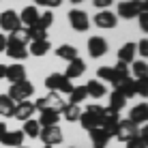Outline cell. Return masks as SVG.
I'll return each mask as SVG.
<instances>
[{
    "mask_svg": "<svg viewBox=\"0 0 148 148\" xmlns=\"http://www.w3.org/2000/svg\"><path fill=\"white\" fill-rule=\"evenodd\" d=\"M32 105H34V110H39V112H43V110L60 112V110L64 108V101L60 99L58 92H49V95H45V97H41V99H37Z\"/></svg>",
    "mask_w": 148,
    "mask_h": 148,
    "instance_id": "cell-5",
    "label": "cell"
},
{
    "mask_svg": "<svg viewBox=\"0 0 148 148\" xmlns=\"http://www.w3.org/2000/svg\"><path fill=\"white\" fill-rule=\"evenodd\" d=\"M137 22H140V28L146 32V30H148V13H146V11L140 13V15H137Z\"/></svg>",
    "mask_w": 148,
    "mask_h": 148,
    "instance_id": "cell-39",
    "label": "cell"
},
{
    "mask_svg": "<svg viewBox=\"0 0 148 148\" xmlns=\"http://www.w3.org/2000/svg\"><path fill=\"white\" fill-rule=\"evenodd\" d=\"M137 125H133L129 118H125V120H118V131H116V140L118 142H129V140H133V137L137 135Z\"/></svg>",
    "mask_w": 148,
    "mask_h": 148,
    "instance_id": "cell-8",
    "label": "cell"
},
{
    "mask_svg": "<svg viewBox=\"0 0 148 148\" xmlns=\"http://www.w3.org/2000/svg\"><path fill=\"white\" fill-rule=\"evenodd\" d=\"M4 52L9 54V58H15V60H24L28 56L26 45H17V43H7V49H4Z\"/></svg>",
    "mask_w": 148,
    "mask_h": 148,
    "instance_id": "cell-24",
    "label": "cell"
},
{
    "mask_svg": "<svg viewBox=\"0 0 148 148\" xmlns=\"http://www.w3.org/2000/svg\"><path fill=\"white\" fill-rule=\"evenodd\" d=\"M4 79H9L11 84H17V82H24L26 79V67H24L22 62H13L7 67V75H4Z\"/></svg>",
    "mask_w": 148,
    "mask_h": 148,
    "instance_id": "cell-13",
    "label": "cell"
},
{
    "mask_svg": "<svg viewBox=\"0 0 148 148\" xmlns=\"http://www.w3.org/2000/svg\"><path fill=\"white\" fill-rule=\"evenodd\" d=\"M7 125H4V122H0V140H2V137H4V133H7Z\"/></svg>",
    "mask_w": 148,
    "mask_h": 148,
    "instance_id": "cell-43",
    "label": "cell"
},
{
    "mask_svg": "<svg viewBox=\"0 0 148 148\" xmlns=\"http://www.w3.org/2000/svg\"><path fill=\"white\" fill-rule=\"evenodd\" d=\"M54 24V13L52 11H47V13H43V15H39V19L32 24L30 28H39V30H47L49 26Z\"/></svg>",
    "mask_w": 148,
    "mask_h": 148,
    "instance_id": "cell-30",
    "label": "cell"
},
{
    "mask_svg": "<svg viewBox=\"0 0 148 148\" xmlns=\"http://www.w3.org/2000/svg\"><path fill=\"white\" fill-rule=\"evenodd\" d=\"M45 88L52 90V92H71L73 90V84H71V79H67L62 73H49L47 77H45Z\"/></svg>",
    "mask_w": 148,
    "mask_h": 148,
    "instance_id": "cell-4",
    "label": "cell"
},
{
    "mask_svg": "<svg viewBox=\"0 0 148 148\" xmlns=\"http://www.w3.org/2000/svg\"><path fill=\"white\" fill-rule=\"evenodd\" d=\"M97 75H99V82H110L114 79V67H101L97 71Z\"/></svg>",
    "mask_w": 148,
    "mask_h": 148,
    "instance_id": "cell-35",
    "label": "cell"
},
{
    "mask_svg": "<svg viewBox=\"0 0 148 148\" xmlns=\"http://www.w3.org/2000/svg\"><path fill=\"white\" fill-rule=\"evenodd\" d=\"M125 105H127V99H125V97H122V92H120V90H112V92H110V110H114V112H120L122 108H125Z\"/></svg>",
    "mask_w": 148,
    "mask_h": 148,
    "instance_id": "cell-26",
    "label": "cell"
},
{
    "mask_svg": "<svg viewBox=\"0 0 148 148\" xmlns=\"http://www.w3.org/2000/svg\"><path fill=\"white\" fill-rule=\"evenodd\" d=\"M0 28L2 30H7V32H13V30H17V28H22V22H19V15L15 13V11H4L2 15H0Z\"/></svg>",
    "mask_w": 148,
    "mask_h": 148,
    "instance_id": "cell-9",
    "label": "cell"
},
{
    "mask_svg": "<svg viewBox=\"0 0 148 148\" xmlns=\"http://www.w3.org/2000/svg\"><path fill=\"white\" fill-rule=\"evenodd\" d=\"M28 37H30V41H47V30L28 28Z\"/></svg>",
    "mask_w": 148,
    "mask_h": 148,
    "instance_id": "cell-36",
    "label": "cell"
},
{
    "mask_svg": "<svg viewBox=\"0 0 148 148\" xmlns=\"http://www.w3.org/2000/svg\"><path fill=\"white\" fill-rule=\"evenodd\" d=\"M148 9L146 0H125V2L118 4V13L116 17H122V19H135L140 13H144Z\"/></svg>",
    "mask_w": 148,
    "mask_h": 148,
    "instance_id": "cell-2",
    "label": "cell"
},
{
    "mask_svg": "<svg viewBox=\"0 0 148 148\" xmlns=\"http://www.w3.org/2000/svg\"><path fill=\"white\" fill-rule=\"evenodd\" d=\"M19 148H28V146H19Z\"/></svg>",
    "mask_w": 148,
    "mask_h": 148,
    "instance_id": "cell-48",
    "label": "cell"
},
{
    "mask_svg": "<svg viewBox=\"0 0 148 148\" xmlns=\"http://www.w3.org/2000/svg\"><path fill=\"white\" fill-rule=\"evenodd\" d=\"M49 41H30V47H26L28 49V54H32V56H45L49 52Z\"/></svg>",
    "mask_w": 148,
    "mask_h": 148,
    "instance_id": "cell-25",
    "label": "cell"
},
{
    "mask_svg": "<svg viewBox=\"0 0 148 148\" xmlns=\"http://www.w3.org/2000/svg\"><path fill=\"white\" fill-rule=\"evenodd\" d=\"M69 24L75 32H86L90 28V17L82 9H71L69 11Z\"/></svg>",
    "mask_w": 148,
    "mask_h": 148,
    "instance_id": "cell-6",
    "label": "cell"
},
{
    "mask_svg": "<svg viewBox=\"0 0 148 148\" xmlns=\"http://www.w3.org/2000/svg\"><path fill=\"white\" fill-rule=\"evenodd\" d=\"M127 148H148V142H144L140 135H135L133 140H129V142H125Z\"/></svg>",
    "mask_w": 148,
    "mask_h": 148,
    "instance_id": "cell-37",
    "label": "cell"
},
{
    "mask_svg": "<svg viewBox=\"0 0 148 148\" xmlns=\"http://www.w3.org/2000/svg\"><path fill=\"white\" fill-rule=\"evenodd\" d=\"M71 2H73V4H79V2H84V0H71Z\"/></svg>",
    "mask_w": 148,
    "mask_h": 148,
    "instance_id": "cell-46",
    "label": "cell"
},
{
    "mask_svg": "<svg viewBox=\"0 0 148 148\" xmlns=\"http://www.w3.org/2000/svg\"><path fill=\"white\" fill-rule=\"evenodd\" d=\"M112 2H114V0H95V7H99L101 11H105V9H108Z\"/></svg>",
    "mask_w": 148,
    "mask_h": 148,
    "instance_id": "cell-40",
    "label": "cell"
},
{
    "mask_svg": "<svg viewBox=\"0 0 148 148\" xmlns=\"http://www.w3.org/2000/svg\"><path fill=\"white\" fill-rule=\"evenodd\" d=\"M24 135L22 131H7L4 133V137L0 140V144H4V146H11V148H19L24 144Z\"/></svg>",
    "mask_w": 148,
    "mask_h": 148,
    "instance_id": "cell-16",
    "label": "cell"
},
{
    "mask_svg": "<svg viewBox=\"0 0 148 148\" xmlns=\"http://www.w3.org/2000/svg\"><path fill=\"white\" fill-rule=\"evenodd\" d=\"M86 92H88V97H92V99H101L103 95H108V88H105L103 82L90 79L88 84H86Z\"/></svg>",
    "mask_w": 148,
    "mask_h": 148,
    "instance_id": "cell-18",
    "label": "cell"
},
{
    "mask_svg": "<svg viewBox=\"0 0 148 148\" xmlns=\"http://www.w3.org/2000/svg\"><path fill=\"white\" fill-rule=\"evenodd\" d=\"M43 148H54V146H43Z\"/></svg>",
    "mask_w": 148,
    "mask_h": 148,
    "instance_id": "cell-47",
    "label": "cell"
},
{
    "mask_svg": "<svg viewBox=\"0 0 148 148\" xmlns=\"http://www.w3.org/2000/svg\"><path fill=\"white\" fill-rule=\"evenodd\" d=\"M129 73L137 75V77H146V75H148V64H146V60H133V62H131Z\"/></svg>",
    "mask_w": 148,
    "mask_h": 148,
    "instance_id": "cell-32",
    "label": "cell"
},
{
    "mask_svg": "<svg viewBox=\"0 0 148 148\" xmlns=\"http://www.w3.org/2000/svg\"><path fill=\"white\" fill-rule=\"evenodd\" d=\"M7 43H17V45H28L30 43V37H28V28H17L13 32H9L7 37Z\"/></svg>",
    "mask_w": 148,
    "mask_h": 148,
    "instance_id": "cell-20",
    "label": "cell"
},
{
    "mask_svg": "<svg viewBox=\"0 0 148 148\" xmlns=\"http://www.w3.org/2000/svg\"><path fill=\"white\" fill-rule=\"evenodd\" d=\"M60 116H62L64 120H69V122H77L79 116H82V110H79V105L64 103V108L60 110Z\"/></svg>",
    "mask_w": 148,
    "mask_h": 148,
    "instance_id": "cell-22",
    "label": "cell"
},
{
    "mask_svg": "<svg viewBox=\"0 0 148 148\" xmlns=\"http://www.w3.org/2000/svg\"><path fill=\"white\" fill-rule=\"evenodd\" d=\"M86 97H88V92H86V86H73V90L69 92V103L79 105L82 101H86Z\"/></svg>",
    "mask_w": 148,
    "mask_h": 148,
    "instance_id": "cell-28",
    "label": "cell"
},
{
    "mask_svg": "<svg viewBox=\"0 0 148 148\" xmlns=\"http://www.w3.org/2000/svg\"><path fill=\"white\" fill-rule=\"evenodd\" d=\"M90 133V140H92V148H105L110 144V135L105 133L101 127H97V129H92V131H88Z\"/></svg>",
    "mask_w": 148,
    "mask_h": 148,
    "instance_id": "cell-17",
    "label": "cell"
},
{
    "mask_svg": "<svg viewBox=\"0 0 148 148\" xmlns=\"http://www.w3.org/2000/svg\"><path fill=\"white\" fill-rule=\"evenodd\" d=\"M135 60V43H125L118 49V62L122 64H131Z\"/></svg>",
    "mask_w": 148,
    "mask_h": 148,
    "instance_id": "cell-19",
    "label": "cell"
},
{
    "mask_svg": "<svg viewBox=\"0 0 148 148\" xmlns=\"http://www.w3.org/2000/svg\"><path fill=\"white\" fill-rule=\"evenodd\" d=\"M129 120L133 125H142V122L148 120V105L146 103H140V105H133L129 110Z\"/></svg>",
    "mask_w": 148,
    "mask_h": 148,
    "instance_id": "cell-15",
    "label": "cell"
},
{
    "mask_svg": "<svg viewBox=\"0 0 148 148\" xmlns=\"http://www.w3.org/2000/svg\"><path fill=\"white\" fill-rule=\"evenodd\" d=\"M22 133L24 135H28V137H39V133H41V125L37 120H26L24 122V129H22Z\"/></svg>",
    "mask_w": 148,
    "mask_h": 148,
    "instance_id": "cell-31",
    "label": "cell"
},
{
    "mask_svg": "<svg viewBox=\"0 0 148 148\" xmlns=\"http://www.w3.org/2000/svg\"><path fill=\"white\" fill-rule=\"evenodd\" d=\"M32 95H34V84L24 79V82H17V84H11L7 97L13 103H19V101H28V97H32Z\"/></svg>",
    "mask_w": 148,
    "mask_h": 148,
    "instance_id": "cell-3",
    "label": "cell"
},
{
    "mask_svg": "<svg viewBox=\"0 0 148 148\" xmlns=\"http://www.w3.org/2000/svg\"><path fill=\"white\" fill-rule=\"evenodd\" d=\"M133 88H135V95L146 97V95H148V82H146V77H137V79H133Z\"/></svg>",
    "mask_w": 148,
    "mask_h": 148,
    "instance_id": "cell-34",
    "label": "cell"
},
{
    "mask_svg": "<svg viewBox=\"0 0 148 148\" xmlns=\"http://www.w3.org/2000/svg\"><path fill=\"white\" fill-rule=\"evenodd\" d=\"M13 112H15V103L9 99L7 95H0V116L13 118Z\"/></svg>",
    "mask_w": 148,
    "mask_h": 148,
    "instance_id": "cell-27",
    "label": "cell"
},
{
    "mask_svg": "<svg viewBox=\"0 0 148 148\" xmlns=\"http://www.w3.org/2000/svg\"><path fill=\"white\" fill-rule=\"evenodd\" d=\"M39 137L43 140L45 146H56V144L62 142V131H60L58 125H54V127H41Z\"/></svg>",
    "mask_w": 148,
    "mask_h": 148,
    "instance_id": "cell-7",
    "label": "cell"
},
{
    "mask_svg": "<svg viewBox=\"0 0 148 148\" xmlns=\"http://www.w3.org/2000/svg\"><path fill=\"white\" fill-rule=\"evenodd\" d=\"M4 49H7V37L0 34V52H4Z\"/></svg>",
    "mask_w": 148,
    "mask_h": 148,
    "instance_id": "cell-42",
    "label": "cell"
},
{
    "mask_svg": "<svg viewBox=\"0 0 148 148\" xmlns=\"http://www.w3.org/2000/svg\"><path fill=\"white\" fill-rule=\"evenodd\" d=\"M37 19H39V11H37V7H34V4H32V7H26L22 13H19V22L26 24V28H30Z\"/></svg>",
    "mask_w": 148,
    "mask_h": 148,
    "instance_id": "cell-23",
    "label": "cell"
},
{
    "mask_svg": "<svg viewBox=\"0 0 148 148\" xmlns=\"http://www.w3.org/2000/svg\"><path fill=\"white\" fill-rule=\"evenodd\" d=\"M4 75H7V64H0V79H4Z\"/></svg>",
    "mask_w": 148,
    "mask_h": 148,
    "instance_id": "cell-44",
    "label": "cell"
},
{
    "mask_svg": "<svg viewBox=\"0 0 148 148\" xmlns=\"http://www.w3.org/2000/svg\"><path fill=\"white\" fill-rule=\"evenodd\" d=\"M135 52H140L142 58H146L148 56V39H142L140 43H135Z\"/></svg>",
    "mask_w": 148,
    "mask_h": 148,
    "instance_id": "cell-38",
    "label": "cell"
},
{
    "mask_svg": "<svg viewBox=\"0 0 148 148\" xmlns=\"http://www.w3.org/2000/svg\"><path fill=\"white\" fill-rule=\"evenodd\" d=\"M88 54L92 58H101V56L108 54V41L103 37H90L88 41Z\"/></svg>",
    "mask_w": 148,
    "mask_h": 148,
    "instance_id": "cell-11",
    "label": "cell"
},
{
    "mask_svg": "<svg viewBox=\"0 0 148 148\" xmlns=\"http://www.w3.org/2000/svg\"><path fill=\"white\" fill-rule=\"evenodd\" d=\"M58 120H60V112H54V110H43L37 122H39L41 127H54V125H58Z\"/></svg>",
    "mask_w": 148,
    "mask_h": 148,
    "instance_id": "cell-21",
    "label": "cell"
},
{
    "mask_svg": "<svg viewBox=\"0 0 148 148\" xmlns=\"http://www.w3.org/2000/svg\"><path fill=\"white\" fill-rule=\"evenodd\" d=\"M86 71V62L82 58H73L71 62H67V71H64V77L67 79H75V77H82Z\"/></svg>",
    "mask_w": 148,
    "mask_h": 148,
    "instance_id": "cell-14",
    "label": "cell"
},
{
    "mask_svg": "<svg viewBox=\"0 0 148 148\" xmlns=\"http://www.w3.org/2000/svg\"><path fill=\"white\" fill-rule=\"evenodd\" d=\"M101 116H103V108L101 105H88L86 110H82V116H79V125H82V129H86V131H92L97 129V127H101Z\"/></svg>",
    "mask_w": 148,
    "mask_h": 148,
    "instance_id": "cell-1",
    "label": "cell"
},
{
    "mask_svg": "<svg viewBox=\"0 0 148 148\" xmlns=\"http://www.w3.org/2000/svg\"><path fill=\"white\" fill-rule=\"evenodd\" d=\"M32 2H34V4H39V7H43V4H45V0H32Z\"/></svg>",
    "mask_w": 148,
    "mask_h": 148,
    "instance_id": "cell-45",
    "label": "cell"
},
{
    "mask_svg": "<svg viewBox=\"0 0 148 148\" xmlns=\"http://www.w3.org/2000/svg\"><path fill=\"white\" fill-rule=\"evenodd\" d=\"M116 24H118V17H116V13L112 11H99L95 15V26L99 28H116Z\"/></svg>",
    "mask_w": 148,
    "mask_h": 148,
    "instance_id": "cell-12",
    "label": "cell"
},
{
    "mask_svg": "<svg viewBox=\"0 0 148 148\" xmlns=\"http://www.w3.org/2000/svg\"><path fill=\"white\" fill-rule=\"evenodd\" d=\"M56 56L67 60V62H71L73 58H77V49H75L73 45H60V47H56Z\"/></svg>",
    "mask_w": 148,
    "mask_h": 148,
    "instance_id": "cell-29",
    "label": "cell"
},
{
    "mask_svg": "<svg viewBox=\"0 0 148 148\" xmlns=\"http://www.w3.org/2000/svg\"><path fill=\"white\" fill-rule=\"evenodd\" d=\"M116 90H120L125 99H131V97H135V88H133V79H131V77H129V79H125Z\"/></svg>",
    "mask_w": 148,
    "mask_h": 148,
    "instance_id": "cell-33",
    "label": "cell"
},
{
    "mask_svg": "<svg viewBox=\"0 0 148 148\" xmlns=\"http://www.w3.org/2000/svg\"><path fill=\"white\" fill-rule=\"evenodd\" d=\"M60 4H62V0H45V4H43V7L56 9V7H60Z\"/></svg>",
    "mask_w": 148,
    "mask_h": 148,
    "instance_id": "cell-41",
    "label": "cell"
},
{
    "mask_svg": "<svg viewBox=\"0 0 148 148\" xmlns=\"http://www.w3.org/2000/svg\"><path fill=\"white\" fill-rule=\"evenodd\" d=\"M34 105H32V101H19V103H15V112H13V118H17V120H22V122H26L30 120L34 116Z\"/></svg>",
    "mask_w": 148,
    "mask_h": 148,
    "instance_id": "cell-10",
    "label": "cell"
}]
</instances>
